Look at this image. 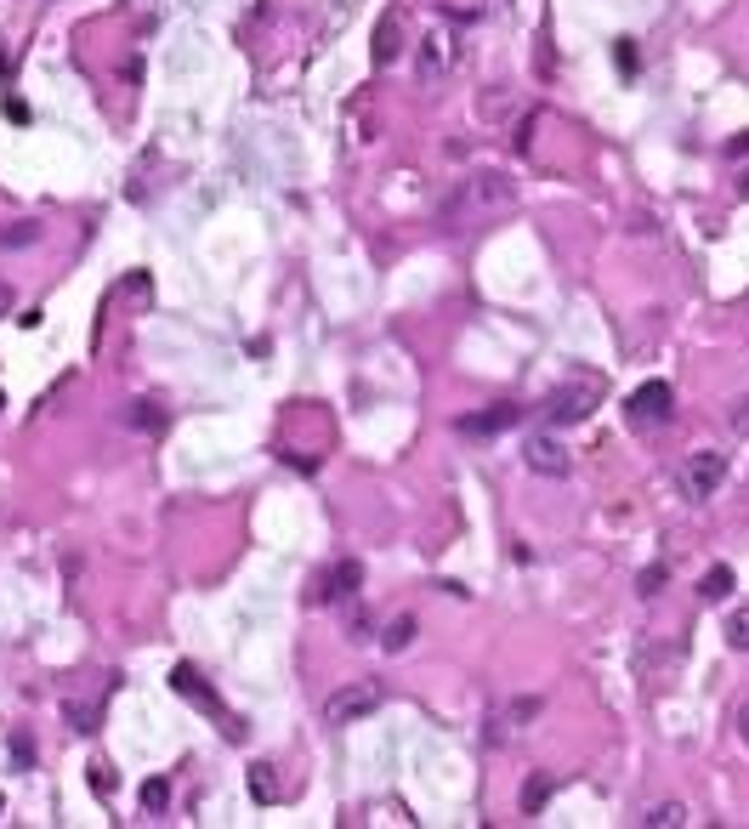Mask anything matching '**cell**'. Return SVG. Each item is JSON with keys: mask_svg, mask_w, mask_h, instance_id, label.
<instances>
[{"mask_svg": "<svg viewBox=\"0 0 749 829\" xmlns=\"http://www.w3.org/2000/svg\"><path fill=\"white\" fill-rule=\"evenodd\" d=\"M63 722H69L74 733H97V705H80V699H74V705H63Z\"/></svg>", "mask_w": 749, "mask_h": 829, "instance_id": "18", "label": "cell"}, {"mask_svg": "<svg viewBox=\"0 0 749 829\" xmlns=\"http://www.w3.org/2000/svg\"><path fill=\"white\" fill-rule=\"evenodd\" d=\"M659 585H664V568H647L642 574V597H659Z\"/></svg>", "mask_w": 749, "mask_h": 829, "instance_id": "27", "label": "cell"}, {"mask_svg": "<svg viewBox=\"0 0 749 829\" xmlns=\"http://www.w3.org/2000/svg\"><path fill=\"white\" fill-rule=\"evenodd\" d=\"M165 801H171V784H165V778H148V784H142V807L165 812Z\"/></svg>", "mask_w": 749, "mask_h": 829, "instance_id": "20", "label": "cell"}, {"mask_svg": "<svg viewBox=\"0 0 749 829\" xmlns=\"http://www.w3.org/2000/svg\"><path fill=\"white\" fill-rule=\"evenodd\" d=\"M511 199H517V188H511V177H500V171H488V177H471L466 188H460V199H454L449 211L460 216V211H506Z\"/></svg>", "mask_w": 749, "mask_h": 829, "instance_id": "4", "label": "cell"}, {"mask_svg": "<svg viewBox=\"0 0 749 829\" xmlns=\"http://www.w3.org/2000/svg\"><path fill=\"white\" fill-rule=\"evenodd\" d=\"M6 313H12V284L0 279V318H6Z\"/></svg>", "mask_w": 749, "mask_h": 829, "instance_id": "32", "label": "cell"}, {"mask_svg": "<svg viewBox=\"0 0 749 829\" xmlns=\"http://www.w3.org/2000/svg\"><path fill=\"white\" fill-rule=\"evenodd\" d=\"M449 63H454V46H449L443 35H426V40H420V74H426V80H437V74L449 69Z\"/></svg>", "mask_w": 749, "mask_h": 829, "instance_id": "10", "label": "cell"}, {"mask_svg": "<svg viewBox=\"0 0 749 829\" xmlns=\"http://www.w3.org/2000/svg\"><path fill=\"white\" fill-rule=\"evenodd\" d=\"M409 642H415V614H398V619H392V625L381 631V648H386V653H403Z\"/></svg>", "mask_w": 749, "mask_h": 829, "instance_id": "14", "label": "cell"}, {"mask_svg": "<svg viewBox=\"0 0 749 829\" xmlns=\"http://www.w3.org/2000/svg\"><path fill=\"white\" fill-rule=\"evenodd\" d=\"M347 631H352V642H369V614H364V608L347 619Z\"/></svg>", "mask_w": 749, "mask_h": 829, "instance_id": "26", "label": "cell"}, {"mask_svg": "<svg viewBox=\"0 0 749 829\" xmlns=\"http://www.w3.org/2000/svg\"><path fill=\"white\" fill-rule=\"evenodd\" d=\"M35 239H40V222H6V228H0V245H6V250L35 245Z\"/></svg>", "mask_w": 749, "mask_h": 829, "instance_id": "17", "label": "cell"}, {"mask_svg": "<svg viewBox=\"0 0 749 829\" xmlns=\"http://www.w3.org/2000/svg\"><path fill=\"white\" fill-rule=\"evenodd\" d=\"M131 426H137V432H159V426H165V415H159L154 404H131Z\"/></svg>", "mask_w": 749, "mask_h": 829, "instance_id": "22", "label": "cell"}, {"mask_svg": "<svg viewBox=\"0 0 749 829\" xmlns=\"http://www.w3.org/2000/svg\"><path fill=\"white\" fill-rule=\"evenodd\" d=\"M91 790H97V795H108V790H114V778H108V767H103V761H91Z\"/></svg>", "mask_w": 749, "mask_h": 829, "instance_id": "25", "label": "cell"}, {"mask_svg": "<svg viewBox=\"0 0 749 829\" xmlns=\"http://www.w3.org/2000/svg\"><path fill=\"white\" fill-rule=\"evenodd\" d=\"M403 57V46H398V18H381V29H375V63H398Z\"/></svg>", "mask_w": 749, "mask_h": 829, "instance_id": "12", "label": "cell"}, {"mask_svg": "<svg viewBox=\"0 0 749 829\" xmlns=\"http://www.w3.org/2000/svg\"><path fill=\"white\" fill-rule=\"evenodd\" d=\"M727 642H732L738 653H749V608H738V614L727 619Z\"/></svg>", "mask_w": 749, "mask_h": 829, "instance_id": "21", "label": "cell"}, {"mask_svg": "<svg viewBox=\"0 0 749 829\" xmlns=\"http://www.w3.org/2000/svg\"><path fill=\"white\" fill-rule=\"evenodd\" d=\"M483 114H488V120H500V114H511V97H506V91H494V97H483Z\"/></svg>", "mask_w": 749, "mask_h": 829, "instance_id": "23", "label": "cell"}, {"mask_svg": "<svg viewBox=\"0 0 749 829\" xmlns=\"http://www.w3.org/2000/svg\"><path fill=\"white\" fill-rule=\"evenodd\" d=\"M125 301H148V273H131L125 279Z\"/></svg>", "mask_w": 749, "mask_h": 829, "instance_id": "24", "label": "cell"}, {"mask_svg": "<svg viewBox=\"0 0 749 829\" xmlns=\"http://www.w3.org/2000/svg\"><path fill=\"white\" fill-rule=\"evenodd\" d=\"M613 63H619V74H636V69H642V52H636V40H613Z\"/></svg>", "mask_w": 749, "mask_h": 829, "instance_id": "19", "label": "cell"}, {"mask_svg": "<svg viewBox=\"0 0 749 829\" xmlns=\"http://www.w3.org/2000/svg\"><path fill=\"white\" fill-rule=\"evenodd\" d=\"M0 108H6V120H23V125H29V108H23L18 97H6V103H0Z\"/></svg>", "mask_w": 749, "mask_h": 829, "instance_id": "29", "label": "cell"}, {"mask_svg": "<svg viewBox=\"0 0 749 829\" xmlns=\"http://www.w3.org/2000/svg\"><path fill=\"white\" fill-rule=\"evenodd\" d=\"M551 790H557V778H551V773H534V778L523 784V812H540L545 801H551Z\"/></svg>", "mask_w": 749, "mask_h": 829, "instance_id": "15", "label": "cell"}, {"mask_svg": "<svg viewBox=\"0 0 749 829\" xmlns=\"http://www.w3.org/2000/svg\"><path fill=\"white\" fill-rule=\"evenodd\" d=\"M517 421H523L517 404H494V409H483V415H460V438H500V432H511Z\"/></svg>", "mask_w": 749, "mask_h": 829, "instance_id": "8", "label": "cell"}, {"mask_svg": "<svg viewBox=\"0 0 749 829\" xmlns=\"http://www.w3.org/2000/svg\"><path fill=\"white\" fill-rule=\"evenodd\" d=\"M732 591H738V574H732L727 563L710 568V574L698 580V597H704V602H721V597H732Z\"/></svg>", "mask_w": 749, "mask_h": 829, "instance_id": "11", "label": "cell"}, {"mask_svg": "<svg viewBox=\"0 0 749 829\" xmlns=\"http://www.w3.org/2000/svg\"><path fill=\"white\" fill-rule=\"evenodd\" d=\"M358 585H364V568L352 563H335L330 574H324V580L313 585V591H307V602H318V608H330V602H347V597H358Z\"/></svg>", "mask_w": 749, "mask_h": 829, "instance_id": "6", "label": "cell"}, {"mask_svg": "<svg viewBox=\"0 0 749 829\" xmlns=\"http://www.w3.org/2000/svg\"><path fill=\"white\" fill-rule=\"evenodd\" d=\"M625 421H630V432H659L664 421H676V392H670V381H642V387L630 392Z\"/></svg>", "mask_w": 749, "mask_h": 829, "instance_id": "1", "label": "cell"}, {"mask_svg": "<svg viewBox=\"0 0 749 829\" xmlns=\"http://www.w3.org/2000/svg\"><path fill=\"white\" fill-rule=\"evenodd\" d=\"M732 426H738V432H749V398H744V404H732Z\"/></svg>", "mask_w": 749, "mask_h": 829, "instance_id": "31", "label": "cell"}, {"mask_svg": "<svg viewBox=\"0 0 749 829\" xmlns=\"http://www.w3.org/2000/svg\"><path fill=\"white\" fill-rule=\"evenodd\" d=\"M279 767H267V761H256V767H250V795H256V801H262V807H273V801H279Z\"/></svg>", "mask_w": 749, "mask_h": 829, "instance_id": "13", "label": "cell"}, {"mask_svg": "<svg viewBox=\"0 0 749 829\" xmlns=\"http://www.w3.org/2000/svg\"><path fill=\"white\" fill-rule=\"evenodd\" d=\"M171 688L182 693L188 705H199V710H216V716H222V705H216V693H210L205 682H199V671H193V665H176V671H171Z\"/></svg>", "mask_w": 749, "mask_h": 829, "instance_id": "9", "label": "cell"}, {"mask_svg": "<svg viewBox=\"0 0 749 829\" xmlns=\"http://www.w3.org/2000/svg\"><path fill=\"white\" fill-rule=\"evenodd\" d=\"M744 199H749V177H744Z\"/></svg>", "mask_w": 749, "mask_h": 829, "instance_id": "34", "label": "cell"}, {"mask_svg": "<svg viewBox=\"0 0 749 829\" xmlns=\"http://www.w3.org/2000/svg\"><path fill=\"white\" fill-rule=\"evenodd\" d=\"M12 756H18V761H35V744H29V739L18 733V739H12Z\"/></svg>", "mask_w": 749, "mask_h": 829, "instance_id": "30", "label": "cell"}, {"mask_svg": "<svg viewBox=\"0 0 749 829\" xmlns=\"http://www.w3.org/2000/svg\"><path fill=\"white\" fill-rule=\"evenodd\" d=\"M596 398H602V381H596V375H574L568 387H557L551 398H545V421L551 426H579L596 409Z\"/></svg>", "mask_w": 749, "mask_h": 829, "instance_id": "2", "label": "cell"}, {"mask_svg": "<svg viewBox=\"0 0 749 829\" xmlns=\"http://www.w3.org/2000/svg\"><path fill=\"white\" fill-rule=\"evenodd\" d=\"M647 829H676V824H687V812H681V801H659V807L642 818Z\"/></svg>", "mask_w": 749, "mask_h": 829, "instance_id": "16", "label": "cell"}, {"mask_svg": "<svg viewBox=\"0 0 749 829\" xmlns=\"http://www.w3.org/2000/svg\"><path fill=\"white\" fill-rule=\"evenodd\" d=\"M375 710H381V688H375V682H352V688L324 699V722L352 727V722H364V716H375Z\"/></svg>", "mask_w": 749, "mask_h": 829, "instance_id": "3", "label": "cell"}, {"mask_svg": "<svg viewBox=\"0 0 749 829\" xmlns=\"http://www.w3.org/2000/svg\"><path fill=\"white\" fill-rule=\"evenodd\" d=\"M738 733H744V744H749V705L738 710Z\"/></svg>", "mask_w": 749, "mask_h": 829, "instance_id": "33", "label": "cell"}, {"mask_svg": "<svg viewBox=\"0 0 749 829\" xmlns=\"http://www.w3.org/2000/svg\"><path fill=\"white\" fill-rule=\"evenodd\" d=\"M523 460H528V472H540V477H568V472H574L568 449H562L557 438H545V432L523 443Z\"/></svg>", "mask_w": 749, "mask_h": 829, "instance_id": "7", "label": "cell"}, {"mask_svg": "<svg viewBox=\"0 0 749 829\" xmlns=\"http://www.w3.org/2000/svg\"><path fill=\"white\" fill-rule=\"evenodd\" d=\"M721 477H727V460L715 455V449H698V455L681 466V489H687V500H710V494L721 489Z\"/></svg>", "mask_w": 749, "mask_h": 829, "instance_id": "5", "label": "cell"}, {"mask_svg": "<svg viewBox=\"0 0 749 829\" xmlns=\"http://www.w3.org/2000/svg\"><path fill=\"white\" fill-rule=\"evenodd\" d=\"M727 159H749V131H738V137L727 142Z\"/></svg>", "mask_w": 749, "mask_h": 829, "instance_id": "28", "label": "cell"}]
</instances>
